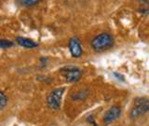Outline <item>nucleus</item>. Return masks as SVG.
<instances>
[{
    "label": "nucleus",
    "mask_w": 149,
    "mask_h": 126,
    "mask_svg": "<svg viewBox=\"0 0 149 126\" xmlns=\"http://www.w3.org/2000/svg\"><path fill=\"white\" fill-rule=\"evenodd\" d=\"M65 88L60 87L53 90L47 97V103H48L49 106L53 110H58L61 107V104H62V98L64 93Z\"/></svg>",
    "instance_id": "20e7f679"
},
{
    "label": "nucleus",
    "mask_w": 149,
    "mask_h": 126,
    "mask_svg": "<svg viewBox=\"0 0 149 126\" xmlns=\"http://www.w3.org/2000/svg\"><path fill=\"white\" fill-rule=\"evenodd\" d=\"M14 44L12 41H9L7 39H0V48L2 49H8L12 47Z\"/></svg>",
    "instance_id": "9b49d317"
},
{
    "label": "nucleus",
    "mask_w": 149,
    "mask_h": 126,
    "mask_svg": "<svg viewBox=\"0 0 149 126\" xmlns=\"http://www.w3.org/2000/svg\"><path fill=\"white\" fill-rule=\"evenodd\" d=\"M87 92L86 91H80L77 92L76 94L73 95V99L74 100H82V99H85L87 97Z\"/></svg>",
    "instance_id": "9d476101"
},
{
    "label": "nucleus",
    "mask_w": 149,
    "mask_h": 126,
    "mask_svg": "<svg viewBox=\"0 0 149 126\" xmlns=\"http://www.w3.org/2000/svg\"><path fill=\"white\" fill-rule=\"evenodd\" d=\"M41 0H19L20 5L22 7H32L34 5L38 4Z\"/></svg>",
    "instance_id": "1a4fd4ad"
},
{
    "label": "nucleus",
    "mask_w": 149,
    "mask_h": 126,
    "mask_svg": "<svg viewBox=\"0 0 149 126\" xmlns=\"http://www.w3.org/2000/svg\"><path fill=\"white\" fill-rule=\"evenodd\" d=\"M88 121H90V123L93 125V126H97V124L95 123V121H94V120H93V118H92V117L91 116H90V117H88Z\"/></svg>",
    "instance_id": "ddd939ff"
},
{
    "label": "nucleus",
    "mask_w": 149,
    "mask_h": 126,
    "mask_svg": "<svg viewBox=\"0 0 149 126\" xmlns=\"http://www.w3.org/2000/svg\"><path fill=\"white\" fill-rule=\"evenodd\" d=\"M114 45V38L108 33H102L96 36L91 42V48L97 52L109 50Z\"/></svg>",
    "instance_id": "f257e3e1"
},
{
    "label": "nucleus",
    "mask_w": 149,
    "mask_h": 126,
    "mask_svg": "<svg viewBox=\"0 0 149 126\" xmlns=\"http://www.w3.org/2000/svg\"><path fill=\"white\" fill-rule=\"evenodd\" d=\"M114 75H115V76H116V78H118V79L120 78V79H121V80H122V81L124 80V78H123L122 76H121V75H118V73H114Z\"/></svg>",
    "instance_id": "4468645a"
},
{
    "label": "nucleus",
    "mask_w": 149,
    "mask_h": 126,
    "mask_svg": "<svg viewBox=\"0 0 149 126\" xmlns=\"http://www.w3.org/2000/svg\"><path fill=\"white\" fill-rule=\"evenodd\" d=\"M8 103V98L5 95V93L0 92V109H2L3 107H5V106L7 105Z\"/></svg>",
    "instance_id": "f8f14e48"
},
{
    "label": "nucleus",
    "mask_w": 149,
    "mask_h": 126,
    "mask_svg": "<svg viewBox=\"0 0 149 126\" xmlns=\"http://www.w3.org/2000/svg\"><path fill=\"white\" fill-rule=\"evenodd\" d=\"M69 50L70 53L74 58H79L83 53V50L79 40L77 38V37H73L69 40Z\"/></svg>",
    "instance_id": "423d86ee"
},
{
    "label": "nucleus",
    "mask_w": 149,
    "mask_h": 126,
    "mask_svg": "<svg viewBox=\"0 0 149 126\" xmlns=\"http://www.w3.org/2000/svg\"><path fill=\"white\" fill-rule=\"evenodd\" d=\"M140 10L143 13H146L149 11V0H139Z\"/></svg>",
    "instance_id": "6e6552de"
},
{
    "label": "nucleus",
    "mask_w": 149,
    "mask_h": 126,
    "mask_svg": "<svg viewBox=\"0 0 149 126\" xmlns=\"http://www.w3.org/2000/svg\"><path fill=\"white\" fill-rule=\"evenodd\" d=\"M121 115V107L119 106H112L104 115V123L105 125L111 124L118 120Z\"/></svg>",
    "instance_id": "39448f33"
},
{
    "label": "nucleus",
    "mask_w": 149,
    "mask_h": 126,
    "mask_svg": "<svg viewBox=\"0 0 149 126\" xmlns=\"http://www.w3.org/2000/svg\"><path fill=\"white\" fill-rule=\"evenodd\" d=\"M60 73L68 83L77 82L82 77V71L74 65H66L63 67L60 70Z\"/></svg>",
    "instance_id": "7ed1b4c3"
},
{
    "label": "nucleus",
    "mask_w": 149,
    "mask_h": 126,
    "mask_svg": "<svg viewBox=\"0 0 149 126\" xmlns=\"http://www.w3.org/2000/svg\"><path fill=\"white\" fill-rule=\"evenodd\" d=\"M149 112V99L146 97H137L133 101V106L130 112L132 119H138Z\"/></svg>",
    "instance_id": "f03ea898"
},
{
    "label": "nucleus",
    "mask_w": 149,
    "mask_h": 126,
    "mask_svg": "<svg viewBox=\"0 0 149 126\" xmlns=\"http://www.w3.org/2000/svg\"><path fill=\"white\" fill-rule=\"evenodd\" d=\"M16 42L19 45L23 47V48H27V49H33L38 46L36 42L31 40L30 38H26V37H22V36L16 37Z\"/></svg>",
    "instance_id": "0eeeda50"
}]
</instances>
